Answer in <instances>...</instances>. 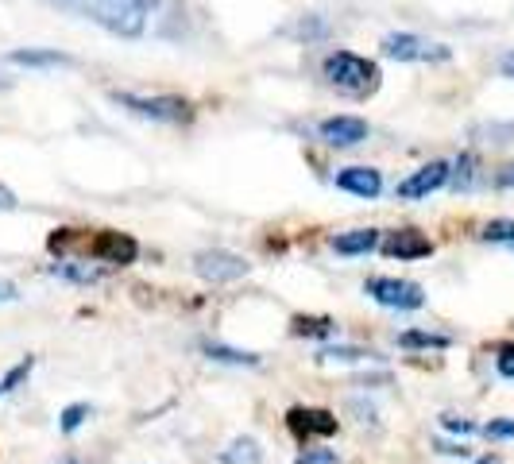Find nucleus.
I'll use <instances>...</instances> for the list:
<instances>
[{"label": "nucleus", "mask_w": 514, "mask_h": 464, "mask_svg": "<svg viewBox=\"0 0 514 464\" xmlns=\"http://www.w3.org/2000/svg\"><path fill=\"white\" fill-rule=\"evenodd\" d=\"M499 70H503L507 78H514V51H507V55H503V62H499Z\"/></svg>", "instance_id": "nucleus-32"}, {"label": "nucleus", "mask_w": 514, "mask_h": 464, "mask_svg": "<svg viewBox=\"0 0 514 464\" xmlns=\"http://www.w3.org/2000/svg\"><path fill=\"white\" fill-rule=\"evenodd\" d=\"M383 55L395 58V62H445L449 47L441 43H426L422 35H410V31H391L383 39Z\"/></svg>", "instance_id": "nucleus-6"}, {"label": "nucleus", "mask_w": 514, "mask_h": 464, "mask_svg": "<svg viewBox=\"0 0 514 464\" xmlns=\"http://www.w3.org/2000/svg\"><path fill=\"white\" fill-rule=\"evenodd\" d=\"M221 461L225 464H259L263 461V449H259L256 437H236L229 449L221 453Z\"/></svg>", "instance_id": "nucleus-16"}, {"label": "nucleus", "mask_w": 514, "mask_h": 464, "mask_svg": "<svg viewBox=\"0 0 514 464\" xmlns=\"http://www.w3.org/2000/svg\"><path fill=\"white\" fill-rule=\"evenodd\" d=\"M86 418H89L86 403H70L66 410H62V422H58V426H62V434H74V430H78Z\"/></svg>", "instance_id": "nucleus-20"}, {"label": "nucleus", "mask_w": 514, "mask_h": 464, "mask_svg": "<svg viewBox=\"0 0 514 464\" xmlns=\"http://www.w3.org/2000/svg\"><path fill=\"white\" fill-rule=\"evenodd\" d=\"M364 290L372 294L379 306H391V310H418L422 302H426V294L418 283H410V279H391V275H375L364 283Z\"/></svg>", "instance_id": "nucleus-5"}, {"label": "nucleus", "mask_w": 514, "mask_h": 464, "mask_svg": "<svg viewBox=\"0 0 514 464\" xmlns=\"http://www.w3.org/2000/svg\"><path fill=\"white\" fill-rule=\"evenodd\" d=\"M495 182H499L503 190H514V163H511V167H503V171H499V178H495Z\"/></svg>", "instance_id": "nucleus-30"}, {"label": "nucleus", "mask_w": 514, "mask_h": 464, "mask_svg": "<svg viewBox=\"0 0 514 464\" xmlns=\"http://www.w3.org/2000/svg\"><path fill=\"white\" fill-rule=\"evenodd\" d=\"M286 426L294 430L298 437H329L337 434V414H329V410H317V406H294L290 414H286Z\"/></svg>", "instance_id": "nucleus-9"}, {"label": "nucleus", "mask_w": 514, "mask_h": 464, "mask_svg": "<svg viewBox=\"0 0 514 464\" xmlns=\"http://www.w3.org/2000/svg\"><path fill=\"white\" fill-rule=\"evenodd\" d=\"M383 252L391 260H426V256H433V240L418 229H399L383 240Z\"/></svg>", "instance_id": "nucleus-11"}, {"label": "nucleus", "mask_w": 514, "mask_h": 464, "mask_svg": "<svg viewBox=\"0 0 514 464\" xmlns=\"http://www.w3.org/2000/svg\"><path fill=\"white\" fill-rule=\"evenodd\" d=\"M62 464H78V461H62Z\"/></svg>", "instance_id": "nucleus-37"}, {"label": "nucleus", "mask_w": 514, "mask_h": 464, "mask_svg": "<svg viewBox=\"0 0 514 464\" xmlns=\"http://www.w3.org/2000/svg\"><path fill=\"white\" fill-rule=\"evenodd\" d=\"M402 348H449L453 341L449 337H441V333H422V329H410V333H402L399 337Z\"/></svg>", "instance_id": "nucleus-19"}, {"label": "nucleus", "mask_w": 514, "mask_h": 464, "mask_svg": "<svg viewBox=\"0 0 514 464\" xmlns=\"http://www.w3.org/2000/svg\"><path fill=\"white\" fill-rule=\"evenodd\" d=\"M55 275H62V279H70V283H101L109 271H116V267H109V263H82V260H58L55 267H51Z\"/></svg>", "instance_id": "nucleus-13"}, {"label": "nucleus", "mask_w": 514, "mask_h": 464, "mask_svg": "<svg viewBox=\"0 0 514 464\" xmlns=\"http://www.w3.org/2000/svg\"><path fill=\"white\" fill-rule=\"evenodd\" d=\"M449 174H453V167H449L445 159H433V163H426V167H418V171L410 174V178H402L395 194H399L402 202H418V198H429L433 190H441V186L449 182Z\"/></svg>", "instance_id": "nucleus-8"}, {"label": "nucleus", "mask_w": 514, "mask_h": 464, "mask_svg": "<svg viewBox=\"0 0 514 464\" xmlns=\"http://www.w3.org/2000/svg\"><path fill=\"white\" fill-rule=\"evenodd\" d=\"M495 368H499V376H503V379H514V345L499 348V356H495Z\"/></svg>", "instance_id": "nucleus-25"}, {"label": "nucleus", "mask_w": 514, "mask_h": 464, "mask_svg": "<svg viewBox=\"0 0 514 464\" xmlns=\"http://www.w3.org/2000/svg\"><path fill=\"white\" fill-rule=\"evenodd\" d=\"M368 352H360V348H325L321 352V360H364Z\"/></svg>", "instance_id": "nucleus-28"}, {"label": "nucleus", "mask_w": 514, "mask_h": 464, "mask_svg": "<svg viewBox=\"0 0 514 464\" xmlns=\"http://www.w3.org/2000/svg\"><path fill=\"white\" fill-rule=\"evenodd\" d=\"M480 236L491 240V244H514V221H491Z\"/></svg>", "instance_id": "nucleus-22"}, {"label": "nucleus", "mask_w": 514, "mask_h": 464, "mask_svg": "<svg viewBox=\"0 0 514 464\" xmlns=\"http://www.w3.org/2000/svg\"><path fill=\"white\" fill-rule=\"evenodd\" d=\"M31 368H35V360H31V356H28V360H20V364H16L8 376L0 379V391H16V387H20V383L31 376Z\"/></svg>", "instance_id": "nucleus-23"}, {"label": "nucleus", "mask_w": 514, "mask_h": 464, "mask_svg": "<svg viewBox=\"0 0 514 464\" xmlns=\"http://www.w3.org/2000/svg\"><path fill=\"white\" fill-rule=\"evenodd\" d=\"M321 74L337 93H348V97H372L383 78L372 58L352 55V51H329L321 62Z\"/></svg>", "instance_id": "nucleus-1"}, {"label": "nucleus", "mask_w": 514, "mask_h": 464, "mask_svg": "<svg viewBox=\"0 0 514 464\" xmlns=\"http://www.w3.org/2000/svg\"><path fill=\"white\" fill-rule=\"evenodd\" d=\"M476 464H499V461H495V457H484V461H476Z\"/></svg>", "instance_id": "nucleus-34"}, {"label": "nucleus", "mask_w": 514, "mask_h": 464, "mask_svg": "<svg viewBox=\"0 0 514 464\" xmlns=\"http://www.w3.org/2000/svg\"><path fill=\"white\" fill-rule=\"evenodd\" d=\"M16 298V287L12 283H0V302H12Z\"/></svg>", "instance_id": "nucleus-33"}, {"label": "nucleus", "mask_w": 514, "mask_h": 464, "mask_svg": "<svg viewBox=\"0 0 514 464\" xmlns=\"http://www.w3.org/2000/svg\"><path fill=\"white\" fill-rule=\"evenodd\" d=\"M8 86H12V82H8V78H0V89H8Z\"/></svg>", "instance_id": "nucleus-36"}, {"label": "nucleus", "mask_w": 514, "mask_h": 464, "mask_svg": "<svg viewBox=\"0 0 514 464\" xmlns=\"http://www.w3.org/2000/svg\"><path fill=\"white\" fill-rule=\"evenodd\" d=\"M86 252L93 263H109V267H128L136 263L140 256V244L128 236V232H113V229H101L89 236L86 232Z\"/></svg>", "instance_id": "nucleus-4"}, {"label": "nucleus", "mask_w": 514, "mask_h": 464, "mask_svg": "<svg viewBox=\"0 0 514 464\" xmlns=\"http://www.w3.org/2000/svg\"><path fill=\"white\" fill-rule=\"evenodd\" d=\"M16 194H12V190H8V186H0V209H16Z\"/></svg>", "instance_id": "nucleus-31"}, {"label": "nucleus", "mask_w": 514, "mask_h": 464, "mask_svg": "<svg viewBox=\"0 0 514 464\" xmlns=\"http://www.w3.org/2000/svg\"><path fill=\"white\" fill-rule=\"evenodd\" d=\"M55 4H66V8H70V4H78V0H55Z\"/></svg>", "instance_id": "nucleus-35"}, {"label": "nucleus", "mask_w": 514, "mask_h": 464, "mask_svg": "<svg viewBox=\"0 0 514 464\" xmlns=\"http://www.w3.org/2000/svg\"><path fill=\"white\" fill-rule=\"evenodd\" d=\"M484 434L495 437V441H499V437H514V418H495V422H487Z\"/></svg>", "instance_id": "nucleus-26"}, {"label": "nucleus", "mask_w": 514, "mask_h": 464, "mask_svg": "<svg viewBox=\"0 0 514 464\" xmlns=\"http://www.w3.org/2000/svg\"><path fill=\"white\" fill-rule=\"evenodd\" d=\"M441 426H445V430H453V434H476V422L457 418V414H445V418H441Z\"/></svg>", "instance_id": "nucleus-27"}, {"label": "nucleus", "mask_w": 514, "mask_h": 464, "mask_svg": "<svg viewBox=\"0 0 514 464\" xmlns=\"http://www.w3.org/2000/svg\"><path fill=\"white\" fill-rule=\"evenodd\" d=\"M205 356L209 360H221V364H248V368L259 364L256 352H240V348H225V345H205Z\"/></svg>", "instance_id": "nucleus-17"}, {"label": "nucleus", "mask_w": 514, "mask_h": 464, "mask_svg": "<svg viewBox=\"0 0 514 464\" xmlns=\"http://www.w3.org/2000/svg\"><path fill=\"white\" fill-rule=\"evenodd\" d=\"M317 132L329 147H356L368 140V120H360V116H329V120H321Z\"/></svg>", "instance_id": "nucleus-10"}, {"label": "nucleus", "mask_w": 514, "mask_h": 464, "mask_svg": "<svg viewBox=\"0 0 514 464\" xmlns=\"http://www.w3.org/2000/svg\"><path fill=\"white\" fill-rule=\"evenodd\" d=\"M194 271H198L205 283L221 287V283H236L248 275V263L240 260L236 252H225V248H209V252H198L194 256Z\"/></svg>", "instance_id": "nucleus-7"}, {"label": "nucleus", "mask_w": 514, "mask_h": 464, "mask_svg": "<svg viewBox=\"0 0 514 464\" xmlns=\"http://www.w3.org/2000/svg\"><path fill=\"white\" fill-rule=\"evenodd\" d=\"M113 105L128 109L132 116H143V120H163V124H186L190 120V101L186 97H174V93H163V97H136V93H113Z\"/></svg>", "instance_id": "nucleus-3"}, {"label": "nucleus", "mask_w": 514, "mask_h": 464, "mask_svg": "<svg viewBox=\"0 0 514 464\" xmlns=\"http://www.w3.org/2000/svg\"><path fill=\"white\" fill-rule=\"evenodd\" d=\"M294 333L298 337H333L337 321L333 318H294Z\"/></svg>", "instance_id": "nucleus-18"}, {"label": "nucleus", "mask_w": 514, "mask_h": 464, "mask_svg": "<svg viewBox=\"0 0 514 464\" xmlns=\"http://www.w3.org/2000/svg\"><path fill=\"white\" fill-rule=\"evenodd\" d=\"M449 178H453V186H457V190H468V186H472V178H476V155H460L457 171L449 174Z\"/></svg>", "instance_id": "nucleus-21"}, {"label": "nucleus", "mask_w": 514, "mask_h": 464, "mask_svg": "<svg viewBox=\"0 0 514 464\" xmlns=\"http://www.w3.org/2000/svg\"><path fill=\"white\" fill-rule=\"evenodd\" d=\"M290 35H298V39H321L325 35V24L321 20H314V16H306V20H298L294 28H286Z\"/></svg>", "instance_id": "nucleus-24"}, {"label": "nucleus", "mask_w": 514, "mask_h": 464, "mask_svg": "<svg viewBox=\"0 0 514 464\" xmlns=\"http://www.w3.org/2000/svg\"><path fill=\"white\" fill-rule=\"evenodd\" d=\"M8 62H12V66H74V58L62 55V51H35V47H28V51H12Z\"/></svg>", "instance_id": "nucleus-15"}, {"label": "nucleus", "mask_w": 514, "mask_h": 464, "mask_svg": "<svg viewBox=\"0 0 514 464\" xmlns=\"http://www.w3.org/2000/svg\"><path fill=\"white\" fill-rule=\"evenodd\" d=\"M86 12L120 39H140L147 31L151 0H86Z\"/></svg>", "instance_id": "nucleus-2"}, {"label": "nucleus", "mask_w": 514, "mask_h": 464, "mask_svg": "<svg viewBox=\"0 0 514 464\" xmlns=\"http://www.w3.org/2000/svg\"><path fill=\"white\" fill-rule=\"evenodd\" d=\"M0 395H4V391H0Z\"/></svg>", "instance_id": "nucleus-38"}, {"label": "nucleus", "mask_w": 514, "mask_h": 464, "mask_svg": "<svg viewBox=\"0 0 514 464\" xmlns=\"http://www.w3.org/2000/svg\"><path fill=\"white\" fill-rule=\"evenodd\" d=\"M375 244H379V232L375 229H352L333 236V252L337 256H368Z\"/></svg>", "instance_id": "nucleus-14"}, {"label": "nucleus", "mask_w": 514, "mask_h": 464, "mask_svg": "<svg viewBox=\"0 0 514 464\" xmlns=\"http://www.w3.org/2000/svg\"><path fill=\"white\" fill-rule=\"evenodd\" d=\"M337 190L356 194V198H379L383 174L375 167H344V171H337Z\"/></svg>", "instance_id": "nucleus-12"}, {"label": "nucleus", "mask_w": 514, "mask_h": 464, "mask_svg": "<svg viewBox=\"0 0 514 464\" xmlns=\"http://www.w3.org/2000/svg\"><path fill=\"white\" fill-rule=\"evenodd\" d=\"M294 464H337V453H302Z\"/></svg>", "instance_id": "nucleus-29"}]
</instances>
